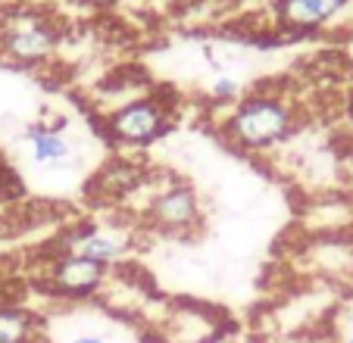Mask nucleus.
<instances>
[{
	"label": "nucleus",
	"mask_w": 353,
	"mask_h": 343,
	"mask_svg": "<svg viewBox=\"0 0 353 343\" xmlns=\"http://www.w3.org/2000/svg\"><path fill=\"white\" fill-rule=\"evenodd\" d=\"M297 125V106L279 91H256L241 97L219 125L228 147L241 153H266L288 141Z\"/></svg>",
	"instance_id": "obj_1"
},
{
	"label": "nucleus",
	"mask_w": 353,
	"mask_h": 343,
	"mask_svg": "<svg viewBox=\"0 0 353 343\" xmlns=\"http://www.w3.org/2000/svg\"><path fill=\"white\" fill-rule=\"evenodd\" d=\"M172 106L154 94H147V97H134L113 106L100 119V134L113 147H147L160 141L172 128Z\"/></svg>",
	"instance_id": "obj_2"
},
{
	"label": "nucleus",
	"mask_w": 353,
	"mask_h": 343,
	"mask_svg": "<svg viewBox=\"0 0 353 343\" xmlns=\"http://www.w3.org/2000/svg\"><path fill=\"white\" fill-rule=\"evenodd\" d=\"M60 47V28L50 16L26 10L3 22L0 28V53L16 66H41Z\"/></svg>",
	"instance_id": "obj_3"
},
{
	"label": "nucleus",
	"mask_w": 353,
	"mask_h": 343,
	"mask_svg": "<svg viewBox=\"0 0 353 343\" xmlns=\"http://www.w3.org/2000/svg\"><path fill=\"white\" fill-rule=\"evenodd\" d=\"M110 278H113V269L94 262V259L60 250L57 256L47 259V269L41 271L38 284L50 297L79 303V300H94L97 293H103Z\"/></svg>",
	"instance_id": "obj_4"
},
{
	"label": "nucleus",
	"mask_w": 353,
	"mask_h": 343,
	"mask_svg": "<svg viewBox=\"0 0 353 343\" xmlns=\"http://www.w3.org/2000/svg\"><path fill=\"white\" fill-rule=\"evenodd\" d=\"M144 222L160 234H191L203 222V206L200 197L188 181H169L166 187L154 194L144 206Z\"/></svg>",
	"instance_id": "obj_5"
},
{
	"label": "nucleus",
	"mask_w": 353,
	"mask_h": 343,
	"mask_svg": "<svg viewBox=\"0 0 353 343\" xmlns=\"http://www.w3.org/2000/svg\"><path fill=\"white\" fill-rule=\"evenodd\" d=\"M154 331L157 343H213L225 331V315L213 306L175 303Z\"/></svg>",
	"instance_id": "obj_6"
},
{
	"label": "nucleus",
	"mask_w": 353,
	"mask_h": 343,
	"mask_svg": "<svg viewBox=\"0 0 353 343\" xmlns=\"http://www.w3.org/2000/svg\"><path fill=\"white\" fill-rule=\"evenodd\" d=\"M347 7L350 0H275L272 16L275 28L285 34H313L338 19Z\"/></svg>",
	"instance_id": "obj_7"
},
{
	"label": "nucleus",
	"mask_w": 353,
	"mask_h": 343,
	"mask_svg": "<svg viewBox=\"0 0 353 343\" xmlns=\"http://www.w3.org/2000/svg\"><path fill=\"white\" fill-rule=\"evenodd\" d=\"M63 253H75V256L94 259L107 269H116L128 256V240H122L113 231L94 228V225H75L63 238Z\"/></svg>",
	"instance_id": "obj_8"
},
{
	"label": "nucleus",
	"mask_w": 353,
	"mask_h": 343,
	"mask_svg": "<svg viewBox=\"0 0 353 343\" xmlns=\"http://www.w3.org/2000/svg\"><path fill=\"white\" fill-rule=\"evenodd\" d=\"M26 144H28V150H32L34 165H44V169H69V165H75V150L60 128L28 125Z\"/></svg>",
	"instance_id": "obj_9"
},
{
	"label": "nucleus",
	"mask_w": 353,
	"mask_h": 343,
	"mask_svg": "<svg viewBox=\"0 0 353 343\" xmlns=\"http://www.w3.org/2000/svg\"><path fill=\"white\" fill-rule=\"evenodd\" d=\"M38 312L16 303H0V343H38L41 340Z\"/></svg>",
	"instance_id": "obj_10"
},
{
	"label": "nucleus",
	"mask_w": 353,
	"mask_h": 343,
	"mask_svg": "<svg viewBox=\"0 0 353 343\" xmlns=\"http://www.w3.org/2000/svg\"><path fill=\"white\" fill-rule=\"evenodd\" d=\"M134 185H141V169L128 159H116L107 169L97 172V178L91 181V191H100L107 200H122Z\"/></svg>",
	"instance_id": "obj_11"
},
{
	"label": "nucleus",
	"mask_w": 353,
	"mask_h": 343,
	"mask_svg": "<svg viewBox=\"0 0 353 343\" xmlns=\"http://www.w3.org/2000/svg\"><path fill=\"white\" fill-rule=\"evenodd\" d=\"M244 97L241 94V81L234 79V75H216L213 81H210V100L213 103H219V106H234L238 100Z\"/></svg>",
	"instance_id": "obj_12"
},
{
	"label": "nucleus",
	"mask_w": 353,
	"mask_h": 343,
	"mask_svg": "<svg viewBox=\"0 0 353 343\" xmlns=\"http://www.w3.org/2000/svg\"><path fill=\"white\" fill-rule=\"evenodd\" d=\"M16 191H19V187H16V178L10 175V169H3V165H0V206L7 203Z\"/></svg>",
	"instance_id": "obj_13"
},
{
	"label": "nucleus",
	"mask_w": 353,
	"mask_h": 343,
	"mask_svg": "<svg viewBox=\"0 0 353 343\" xmlns=\"http://www.w3.org/2000/svg\"><path fill=\"white\" fill-rule=\"evenodd\" d=\"M285 343H334V340H328V337H316V334H297Z\"/></svg>",
	"instance_id": "obj_14"
},
{
	"label": "nucleus",
	"mask_w": 353,
	"mask_h": 343,
	"mask_svg": "<svg viewBox=\"0 0 353 343\" xmlns=\"http://www.w3.org/2000/svg\"><path fill=\"white\" fill-rule=\"evenodd\" d=\"M69 343H107V337H100V334H79V337H72Z\"/></svg>",
	"instance_id": "obj_15"
},
{
	"label": "nucleus",
	"mask_w": 353,
	"mask_h": 343,
	"mask_svg": "<svg viewBox=\"0 0 353 343\" xmlns=\"http://www.w3.org/2000/svg\"><path fill=\"white\" fill-rule=\"evenodd\" d=\"M81 3H88V7H94V10H110V7H116V3H122V0H81Z\"/></svg>",
	"instance_id": "obj_16"
},
{
	"label": "nucleus",
	"mask_w": 353,
	"mask_h": 343,
	"mask_svg": "<svg viewBox=\"0 0 353 343\" xmlns=\"http://www.w3.org/2000/svg\"><path fill=\"white\" fill-rule=\"evenodd\" d=\"M0 303H7V281H0Z\"/></svg>",
	"instance_id": "obj_17"
},
{
	"label": "nucleus",
	"mask_w": 353,
	"mask_h": 343,
	"mask_svg": "<svg viewBox=\"0 0 353 343\" xmlns=\"http://www.w3.org/2000/svg\"><path fill=\"white\" fill-rule=\"evenodd\" d=\"M344 159H347V169H350V175H353V147L347 150V156H344Z\"/></svg>",
	"instance_id": "obj_18"
},
{
	"label": "nucleus",
	"mask_w": 353,
	"mask_h": 343,
	"mask_svg": "<svg viewBox=\"0 0 353 343\" xmlns=\"http://www.w3.org/2000/svg\"><path fill=\"white\" fill-rule=\"evenodd\" d=\"M344 343H353V334H350V337H347V340H344Z\"/></svg>",
	"instance_id": "obj_19"
}]
</instances>
